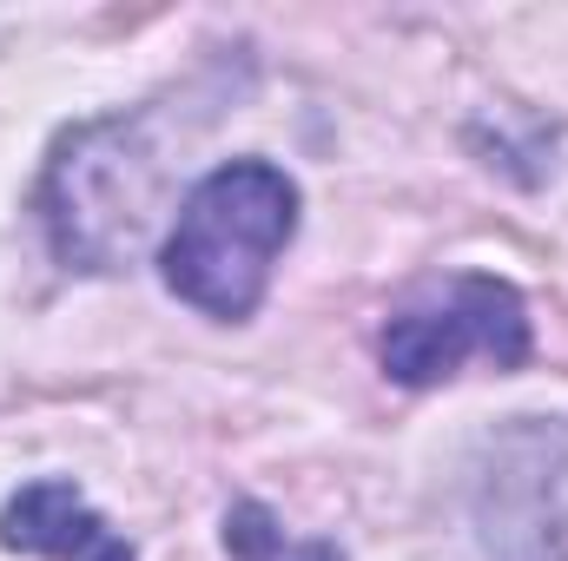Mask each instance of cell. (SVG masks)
Masks as SVG:
<instances>
[{"mask_svg": "<svg viewBox=\"0 0 568 561\" xmlns=\"http://www.w3.org/2000/svg\"><path fill=\"white\" fill-rule=\"evenodd\" d=\"M225 555L232 561H337L331 542H291L284 522L265 502H232L225 509Z\"/></svg>", "mask_w": 568, "mask_h": 561, "instance_id": "5", "label": "cell"}, {"mask_svg": "<svg viewBox=\"0 0 568 561\" xmlns=\"http://www.w3.org/2000/svg\"><path fill=\"white\" fill-rule=\"evenodd\" d=\"M297 178L272 159H225L185 198L159 245V278L179 304L239 324L265 304L278 252L297 238Z\"/></svg>", "mask_w": 568, "mask_h": 561, "instance_id": "1", "label": "cell"}, {"mask_svg": "<svg viewBox=\"0 0 568 561\" xmlns=\"http://www.w3.org/2000/svg\"><path fill=\"white\" fill-rule=\"evenodd\" d=\"M377 357H384V377L404 390L449 384L463 364L516 370L529 357V304L503 278H476V272L449 278L384 324Z\"/></svg>", "mask_w": 568, "mask_h": 561, "instance_id": "2", "label": "cell"}, {"mask_svg": "<svg viewBox=\"0 0 568 561\" xmlns=\"http://www.w3.org/2000/svg\"><path fill=\"white\" fill-rule=\"evenodd\" d=\"M0 549L13 555H53V561H133V542L67 482L40 476L7 496L0 509Z\"/></svg>", "mask_w": 568, "mask_h": 561, "instance_id": "4", "label": "cell"}, {"mask_svg": "<svg viewBox=\"0 0 568 561\" xmlns=\"http://www.w3.org/2000/svg\"><path fill=\"white\" fill-rule=\"evenodd\" d=\"M489 561H568V417H516L476 456Z\"/></svg>", "mask_w": 568, "mask_h": 561, "instance_id": "3", "label": "cell"}]
</instances>
